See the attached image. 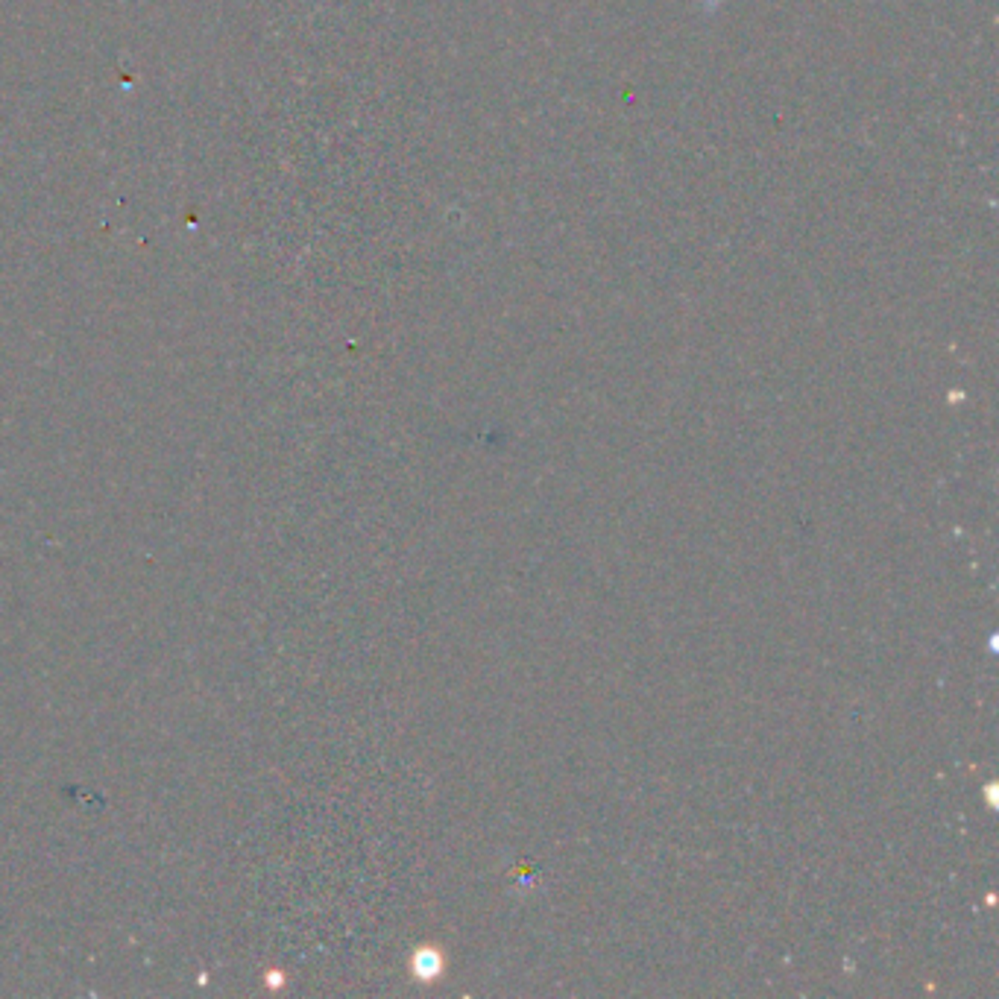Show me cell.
Returning <instances> with one entry per match:
<instances>
[{"instance_id":"cell-1","label":"cell","mask_w":999,"mask_h":999,"mask_svg":"<svg viewBox=\"0 0 999 999\" xmlns=\"http://www.w3.org/2000/svg\"><path fill=\"white\" fill-rule=\"evenodd\" d=\"M414 973L419 979H437L443 973V958L437 949H419L414 956Z\"/></svg>"}]
</instances>
